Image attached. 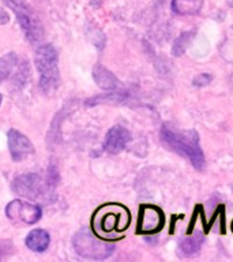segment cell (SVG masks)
I'll list each match as a JSON object with an SVG mask.
<instances>
[{"mask_svg":"<svg viewBox=\"0 0 233 262\" xmlns=\"http://www.w3.org/2000/svg\"><path fill=\"white\" fill-rule=\"evenodd\" d=\"M8 22L7 12L4 11L3 8H0V25H4Z\"/></svg>","mask_w":233,"mask_h":262,"instance_id":"d6986e66","label":"cell"},{"mask_svg":"<svg viewBox=\"0 0 233 262\" xmlns=\"http://www.w3.org/2000/svg\"><path fill=\"white\" fill-rule=\"evenodd\" d=\"M127 97L126 93H110L105 94V96H97L87 100L85 102L86 105H97V104H116V102L124 101Z\"/></svg>","mask_w":233,"mask_h":262,"instance_id":"2e32d148","label":"cell"},{"mask_svg":"<svg viewBox=\"0 0 233 262\" xmlns=\"http://www.w3.org/2000/svg\"><path fill=\"white\" fill-rule=\"evenodd\" d=\"M161 138L172 150L190 160L195 169L203 171L206 160L200 149L199 135L195 130H179L172 124H164L161 128Z\"/></svg>","mask_w":233,"mask_h":262,"instance_id":"6da1fadb","label":"cell"},{"mask_svg":"<svg viewBox=\"0 0 233 262\" xmlns=\"http://www.w3.org/2000/svg\"><path fill=\"white\" fill-rule=\"evenodd\" d=\"M202 245H203V235L200 232H195L180 242L179 254L181 257H192L199 251Z\"/></svg>","mask_w":233,"mask_h":262,"instance_id":"4fadbf2b","label":"cell"},{"mask_svg":"<svg viewBox=\"0 0 233 262\" xmlns=\"http://www.w3.org/2000/svg\"><path fill=\"white\" fill-rule=\"evenodd\" d=\"M4 3L7 4L12 10V12L15 14L19 26L24 30L29 42L34 45L38 44L41 38L44 37V29H42L38 16L34 14L32 8L29 7V4L25 0H4Z\"/></svg>","mask_w":233,"mask_h":262,"instance_id":"8992f818","label":"cell"},{"mask_svg":"<svg viewBox=\"0 0 233 262\" xmlns=\"http://www.w3.org/2000/svg\"><path fill=\"white\" fill-rule=\"evenodd\" d=\"M16 66V56L15 53H7L4 56L0 57V82L4 81L6 78L10 77L12 70Z\"/></svg>","mask_w":233,"mask_h":262,"instance_id":"9a60e30c","label":"cell"},{"mask_svg":"<svg viewBox=\"0 0 233 262\" xmlns=\"http://www.w3.org/2000/svg\"><path fill=\"white\" fill-rule=\"evenodd\" d=\"M202 6L203 0H172V10L180 15H195Z\"/></svg>","mask_w":233,"mask_h":262,"instance_id":"5bb4252c","label":"cell"},{"mask_svg":"<svg viewBox=\"0 0 233 262\" xmlns=\"http://www.w3.org/2000/svg\"><path fill=\"white\" fill-rule=\"evenodd\" d=\"M6 214L15 224H34L42 216V209L38 205H32L24 201L14 200L7 205Z\"/></svg>","mask_w":233,"mask_h":262,"instance_id":"52a82bcc","label":"cell"},{"mask_svg":"<svg viewBox=\"0 0 233 262\" xmlns=\"http://www.w3.org/2000/svg\"><path fill=\"white\" fill-rule=\"evenodd\" d=\"M8 147L14 161H22L34 153V147L30 139L15 128L8 131Z\"/></svg>","mask_w":233,"mask_h":262,"instance_id":"9c48e42d","label":"cell"},{"mask_svg":"<svg viewBox=\"0 0 233 262\" xmlns=\"http://www.w3.org/2000/svg\"><path fill=\"white\" fill-rule=\"evenodd\" d=\"M165 224L164 213L155 206H142L139 212L138 231L142 233L158 232Z\"/></svg>","mask_w":233,"mask_h":262,"instance_id":"ba28073f","label":"cell"},{"mask_svg":"<svg viewBox=\"0 0 233 262\" xmlns=\"http://www.w3.org/2000/svg\"><path fill=\"white\" fill-rule=\"evenodd\" d=\"M0 104H2V94H0Z\"/></svg>","mask_w":233,"mask_h":262,"instance_id":"ffe728a7","label":"cell"},{"mask_svg":"<svg viewBox=\"0 0 233 262\" xmlns=\"http://www.w3.org/2000/svg\"><path fill=\"white\" fill-rule=\"evenodd\" d=\"M232 228H233V224H232Z\"/></svg>","mask_w":233,"mask_h":262,"instance_id":"44dd1931","label":"cell"},{"mask_svg":"<svg viewBox=\"0 0 233 262\" xmlns=\"http://www.w3.org/2000/svg\"><path fill=\"white\" fill-rule=\"evenodd\" d=\"M73 245L78 255L93 261L106 259L114 251L113 243L105 242V239L100 236H94L87 229H82L74 235Z\"/></svg>","mask_w":233,"mask_h":262,"instance_id":"5b68a950","label":"cell"},{"mask_svg":"<svg viewBox=\"0 0 233 262\" xmlns=\"http://www.w3.org/2000/svg\"><path fill=\"white\" fill-rule=\"evenodd\" d=\"M212 79L213 77L210 74H199V75H196V77L194 78L192 83H194L195 88H203V86L208 85V83L212 82Z\"/></svg>","mask_w":233,"mask_h":262,"instance_id":"ac0fdd59","label":"cell"},{"mask_svg":"<svg viewBox=\"0 0 233 262\" xmlns=\"http://www.w3.org/2000/svg\"><path fill=\"white\" fill-rule=\"evenodd\" d=\"M124 219H130V214L126 209L118 205H106L98 209L91 221L96 235L105 241L113 239V233L120 232L127 228L128 223H124Z\"/></svg>","mask_w":233,"mask_h":262,"instance_id":"3957f363","label":"cell"},{"mask_svg":"<svg viewBox=\"0 0 233 262\" xmlns=\"http://www.w3.org/2000/svg\"><path fill=\"white\" fill-rule=\"evenodd\" d=\"M192 37H194V32H183L176 38L173 48H172L173 56H180V55H183L185 52V49L188 48V45L191 42Z\"/></svg>","mask_w":233,"mask_h":262,"instance_id":"e0dca14e","label":"cell"},{"mask_svg":"<svg viewBox=\"0 0 233 262\" xmlns=\"http://www.w3.org/2000/svg\"><path fill=\"white\" fill-rule=\"evenodd\" d=\"M93 78H94V82H96L101 89L109 90V92H113V90L118 89V86H119L118 78L114 77L109 70H106L104 66L101 64L94 66Z\"/></svg>","mask_w":233,"mask_h":262,"instance_id":"8fae6325","label":"cell"},{"mask_svg":"<svg viewBox=\"0 0 233 262\" xmlns=\"http://www.w3.org/2000/svg\"><path fill=\"white\" fill-rule=\"evenodd\" d=\"M57 183V173H53L52 168L49 169L46 178L38 173H25L18 176L12 182V190L15 194L32 200H42L53 195V188Z\"/></svg>","mask_w":233,"mask_h":262,"instance_id":"7a4b0ae2","label":"cell"},{"mask_svg":"<svg viewBox=\"0 0 233 262\" xmlns=\"http://www.w3.org/2000/svg\"><path fill=\"white\" fill-rule=\"evenodd\" d=\"M36 67L40 74V88L45 93H52L57 89L59 75V56L52 44L40 45L36 51Z\"/></svg>","mask_w":233,"mask_h":262,"instance_id":"277c9868","label":"cell"},{"mask_svg":"<svg viewBox=\"0 0 233 262\" xmlns=\"http://www.w3.org/2000/svg\"><path fill=\"white\" fill-rule=\"evenodd\" d=\"M131 141L130 131L123 126H113L108 133H106L105 142H104V149L108 153L116 155L124 149Z\"/></svg>","mask_w":233,"mask_h":262,"instance_id":"30bf717a","label":"cell"},{"mask_svg":"<svg viewBox=\"0 0 233 262\" xmlns=\"http://www.w3.org/2000/svg\"><path fill=\"white\" fill-rule=\"evenodd\" d=\"M49 242H51L49 233L42 228L32 229L26 236V246L36 253H42L48 249Z\"/></svg>","mask_w":233,"mask_h":262,"instance_id":"7c38bea8","label":"cell"}]
</instances>
